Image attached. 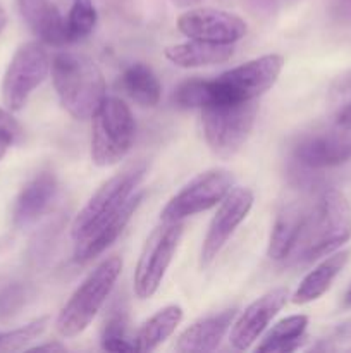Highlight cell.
<instances>
[{"mask_svg": "<svg viewBox=\"0 0 351 353\" xmlns=\"http://www.w3.org/2000/svg\"><path fill=\"white\" fill-rule=\"evenodd\" d=\"M233 54V45L212 43V41L195 40V38H189V41L171 45V47L165 48L167 61H171L178 68L184 69L222 64V62L229 61Z\"/></svg>", "mask_w": 351, "mask_h": 353, "instance_id": "obj_19", "label": "cell"}, {"mask_svg": "<svg viewBox=\"0 0 351 353\" xmlns=\"http://www.w3.org/2000/svg\"><path fill=\"white\" fill-rule=\"evenodd\" d=\"M178 7H193V6H198L202 3L203 0H172Z\"/></svg>", "mask_w": 351, "mask_h": 353, "instance_id": "obj_37", "label": "cell"}, {"mask_svg": "<svg viewBox=\"0 0 351 353\" xmlns=\"http://www.w3.org/2000/svg\"><path fill=\"white\" fill-rule=\"evenodd\" d=\"M65 345L61 343H45V345H38V347L31 348V352H65Z\"/></svg>", "mask_w": 351, "mask_h": 353, "instance_id": "obj_35", "label": "cell"}, {"mask_svg": "<svg viewBox=\"0 0 351 353\" xmlns=\"http://www.w3.org/2000/svg\"><path fill=\"white\" fill-rule=\"evenodd\" d=\"M348 259H350V252H337V254L329 255L326 261L320 262L313 271L303 278L299 283L298 290L292 295V302L295 303H310L313 300L320 299L327 290L330 288L334 279L337 278L343 268L346 265Z\"/></svg>", "mask_w": 351, "mask_h": 353, "instance_id": "obj_21", "label": "cell"}, {"mask_svg": "<svg viewBox=\"0 0 351 353\" xmlns=\"http://www.w3.org/2000/svg\"><path fill=\"white\" fill-rule=\"evenodd\" d=\"M96 21H98V14H96L93 0H72L71 10L65 19L69 43L88 37L95 30Z\"/></svg>", "mask_w": 351, "mask_h": 353, "instance_id": "obj_26", "label": "cell"}, {"mask_svg": "<svg viewBox=\"0 0 351 353\" xmlns=\"http://www.w3.org/2000/svg\"><path fill=\"white\" fill-rule=\"evenodd\" d=\"M282 65V55L268 54L222 72L217 78L210 79L213 102L258 99L275 85Z\"/></svg>", "mask_w": 351, "mask_h": 353, "instance_id": "obj_8", "label": "cell"}, {"mask_svg": "<svg viewBox=\"0 0 351 353\" xmlns=\"http://www.w3.org/2000/svg\"><path fill=\"white\" fill-rule=\"evenodd\" d=\"M19 12L38 41L50 47L69 43L67 26L61 10L52 0H17Z\"/></svg>", "mask_w": 351, "mask_h": 353, "instance_id": "obj_15", "label": "cell"}, {"mask_svg": "<svg viewBox=\"0 0 351 353\" xmlns=\"http://www.w3.org/2000/svg\"><path fill=\"white\" fill-rule=\"evenodd\" d=\"M147 169L148 164L143 159L129 162L93 193L71 226V236L74 243L88 236L100 224L109 221L123 209L124 203L136 193V188L147 174Z\"/></svg>", "mask_w": 351, "mask_h": 353, "instance_id": "obj_5", "label": "cell"}, {"mask_svg": "<svg viewBox=\"0 0 351 353\" xmlns=\"http://www.w3.org/2000/svg\"><path fill=\"white\" fill-rule=\"evenodd\" d=\"M50 71L62 107L74 119H93L105 100V79L95 61L76 52H58Z\"/></svg>", "mask_w": 351, "mask_h": 353, "instance_id": "obj_2", "label": "cell"}, {"mask_svg": "<svg viewBox=\"0 0 351 353\" xmlns=\"http://www.w3.org/2000/svg\"><path fill=\"white\" fill-rule=\"evenodd\" d=\"M57 193V178L52 171L34 174L17 195L12 210V221L17 228H26L36 223L50 207Z\"/></svg>", "mask_w": 351, "mask_h": 353, "instance_id": "obj_17", "label": "cell"}, {"mask_svg": "<svg viewBox=\"0 0 351 353\" xmlns=\"http://www.w3.org/2000/svg\"><path fill=\"white\" fill-rule=\"evenodd\" d=\"M12 143H14L12 138L6 137V134H0V161H2V157L6 155V152H7V148H9Z\"/></svg>", "mask_w": 351, "mask_h": 353, "instance_id": "obj_36", "label": "cell"}, {"mask_svg": "<svg viewBox=\"0 0 351 353\" xmlns=\"http://www.w3.org/2000/svg\"><path fill=\"white\" fill-rule=\"evenodd\" d=\"M176 105L182 109H202L213 102V93L210 79L193 78L181 83L174 93Z\"/></svg>", "mask_w": 351, "mask_h": 353, "instance_id": "obj_27", "label": "cell"}, {"mask_svg": "<svg viewBox=\"0 0 351 353\" xmlns=\"http://www.w3.org/2000/svg\"><path fill=\"white\" fill-rule=\"evenodd\" d=\"M308 317L306 316H289L279 321L258 345V352H292L299 347L303 340Z\"/></svg>", "mask_w": 351, "mask_h": 353, "instance_id": "obj_24", "label": "cell"}, {"mask_svg": "<svg viewBox=\"0 0 351 353\" xmlns=\"http://www.w3.org/2000/svg\"><path fill=\"white\" fill-rule=\"evenodd\" d=\"M26 296V288L23 285H17V283L0 290V319L16 314L24 305Z\"/></svg>", "mask_w": 351, "mask_h": 353, "instance_id": "obj_29", "label": "cell"}, {"mask_svg": "<svg viewBox=\"0 0 351 353\" xmlns=\"http://www.w3.org/2000/svg\"><path fill=\"white\" fill-rule=\"evenodd\" d=\"M234 176L226 169H209L202 174L195 176L188 185L182 186L167 202L160 212V221L164 223H178L191 217L195 214L205 212L217 203L222 202L224 196L233 190Z\"/></svg>", "mask_w": 351, "mask_h": 353, "instance_id": "obj_10", "label": "cell"}, {"mask_svg": "<svg viewBox=\"0 0 351 353\" xmlns=\"http://www.w3.org/2000/svg\"><path fill=\"white\" fill-rule=\"evenodd\" d=\"M292 159L303 169L320 171L351 162V131L329 130L299 138L291 152Z\"/></svg>", "mask_w": 351, "mask_h": 353, "instance_id": "obj_12", "label": "cell"}, {"mask_svg": "<svg viewBox=\"0 0 351 353\" xmlns=\"http://www.w3.org/2000/svg\"><path fill=\"white\" fill-rule=\"evenodd\" d=\"M306 212H308V209H305L298 202H291L282 207V210L275 217L270 240H268L267 254L272 261H288L292 247L298 240L299 230H301Z\"/></svg>", "mask_w": 351, "mask_h": 353, "instance_id": "obj_20", "label": "cell"}, {"mask_svg": "<svg viewBox=\"0 0 351 353\" xmlns=\"http://www.w3.org/2000/svg\"><path fill=\"white\" fill-rule=\"evenodd\" d=\"M136 133L133 112L116 97H105L93 116L92 161L100 168L117 164L129 154Z\"/></svg>", "mask_w": 351, "mask_h": 353, "instance_id": "obj_6", "label": "cell"}, {"mask_svg": "<svg viewBox=\"0 0 351 353\" xmlns=\"http://www.w3.org/2000/svg\"><path fill=\"white\" fill-rule=\"evenodd\" d=\"M143 199H145V192L134 193V195L124 203V207L116 214V216H112L109 221L100 224V226L96 228L93 233H89L86 238L76 241L74 261L88 262L92 261V259L98 257L100 254H103V252H105L107 248H109L110 245L120 236V233H123L124 228L127 226L131 217L134 216L138 207L141 205Z\"/></svg>", "mask_w": 351, "mask_h": 353, "instance_id": "obj_16", "label": "cell"}, {"mask_svg": "<svg viewBox=\"0 0 351 353\" xmlns=\"http://www.w3.org/2000/svg\"><path fill=\"white\" fill-rule=\"evenodd\" d=\"M288 288H274L250 303L231 327V345L236 350H248L267 330L270 321L281 312L288 302Z\"/></svg>", "mask_w": 351, "mask_h": 353, "instance_id": "obj_14", "label": "cell"}, {"mask_svg": "<svg viewBox=\"0 0 351 353\" xmlns=\"http://www.w3.org/2000/svg\"><path fill=\"white\" fill-rule=\"evenodd\" d=\"M330 99L337 100V102L351 100V69L344 72V74L337 76L336 81L332 83V86H330Z\"/></svg>", "mask_w": 351, "mask_h": 353, "instance_id": "obj_31", "label": "cell"}, {"mask_svg": "<svg viewBox=\"0 0 351 353\" xmlns=\"http://www.w3.org/2000/svg\"><path fill=\"white\" fill-rule=\"evenodd\" d=\"M346 305L351 307V290L348 292V295H346Z\"/></svg>", "mask_w": 351, "mask_h": 353, "instance_id": "obj_38", "label": "cell"}, {"mask_svg": "<svg viewBox=\"0 0 351 353\" xmlns=\"http://www.w3.org/2000/svg\"><path fill=\"white\" fill-rule=\"evenodd\" d=\"M296 2H298V0H246L248 7H250L255 14H265V16L279 12V10L286 9V7L292 6V3Z\"/></svg>", "mask_w": 351, "mask_h": 353, "instance_id": "obj_30", "label": "cell"}, {"mask_svg": "<svg viewBox=\"0 0 351 353\" xmlns=\"http://www.w3.org/2000/svg\"><path fill=\"white\" fill-rule=\"evenodd\" d=\"M178 30L184 37L212 43L233 45L246 34V23L240 16L222 9L195 7L178 17Z\"/></svg>", "mask_w": 351, "mask_h": 353, "instance_id": "obj_13", "label": "cell"}, {"mask_svg": "<svg viewBox=\"0 0 351 353\" xmlns=\"http://www.w3.org/2000/svg\"><path fill=\"white\" fill-rule=\"evenodd\" d=\"M182 321V309L179 305H167L151 316L141 326L134 338V350L151 352L164 343Z\"/></svg>", "mask_w": 351, "mask_h": 353, "instance_id": "obj_23", "label": "cell"}, {"mask_svg": "<svg viewBox=\"0 0 351 353\" xmlns=\"http://www.w3.org/2000/svg\"><path fill=\"white\" fill-rule=\"evenodd\" d=\"M50 72L45 45L41 41H28L21 45L10 59L2 79V99L7 109L16 112L26 105L31 93L45 81Z\"/></svg>", "mask_w": 351, "mask_h": 353, "instance_id": "obj_9", "label": "cell"}, {"mask_svg": "<svg viewBox=\"0 0 351 353\" xmlns=\"http://www.w3.org/2000/svg\"><path fill=\"white\" fill-rule=\"evenodd\" d=\"M182 233H184L182 221L178 223L160 221V226L155 228L147 238L134 271V293L138 299H150L160 288Z\"/></svg>", "mask_w": 351, "mask_h": 353, "instance_id": "obj_7", "label": "cell"}, {"mask_svg": "<svg viewBox=\"0 0 351 353\" xmlns=\"http://www.w3.org/2000/svg\"><path fill=\"white\" fill-rule=\"evenodd\" d=\"M120 88L141 107H155L160 102L162 85L150 65L134 62L120 74Z\"/></svg>", "mask_w": 351, "mask_h": 353, "instance_id": "obj_22", "label": "cell"}, {"mask_svg": "<svg viewBox=\"0 0 351 353\" xmlns=\"http://www.w3.org/2000/svg\"><path fill=\"white\" fill-rule=\"evenodd\" d=\"M251 207H253V193L248 188L233 186V190L224 196L215 216L210 221L209 231L203 240L202 254H200L202 268H209L215 261L236 228L246 219Z\"/></svg>", "mask_w": 351, "mask_h": 353, "instance_id": "obj_11", "label": "cell"}, {"mask_svg": "<svg viewBox=\"0 0 351 353\" xmlns=\"http://www.w3.org/2000/svg\"><path fill=\"white\" fill-rule=\"evenodd\" d=\"M336 123L339 128H344V130L351 131V102L346 103V105L337 112Z\"/></svg>", "mask_w": 351, "mask_h": 353, "instance_id": "obj_34", "label": "cell"}, {"mask_svg": "<svg viewBox=\"0 0 351 353\" xmlns=\"http://www.w3.org/2000/svg\"><path fill=\"white\" fill-rule=\"evenodd\" d=\"M351 238V205L337 190H326L306 212L288 261L312 262L332 254Z\"/></svg>", "mask_w": 351, "mask_h": 353, "instance_id": "obj_1", "label": "cell"}, {"mask_svg": "<svg viewBox=\"0 0 351 353\" xmlns=\"http://www.w3.org/2000/svg\"><path fill=\"white\" fill-rule=\"evenodd\" d=\"M48 323V317L31 321L26 326H21L17 330L0 333V352H19L24 350L33 340H36L45 331Z\"/></svg>", "mask_w": 351, "mask_h": 353, "instance_id": "obj_28", "label": "cell"}, {"mask_svg": "<svg viewBox=\"0 0 351 353\" xmlns=\"http://www.w3.org/2000/svg\"><path fill=\"white\" fill-rule=\"evenodd\" d=\"M102 348L107 352H133L134 343L127 338V316L126 310L119 305H114L110 310L109 319L102 327V338H100Z\"/></svg>", "mask_w": 351, "mask_h": 353, "instance_id": "obj_25", "label": "cell"}, {"mask_svg": "<svg viewBox=\"0 0 351 353\" xmlns=\"http://www.w3.org/2000/svg\"><path fill=\"white\" fill-rule=\"evenodd\" d=\"M258 114V99L224 100L202 107L203 137L210 150L222 159L240 152L250 137Z\"/></svg>", "mask_w": 351, "mask_h": 353, "instance_id": "obj_4", "label": "cell"}, {"mask_svg": "<svg viewBox=\"0 0 351 353\" xmlns=\"http://www.w3.org/2000/svg\"><path fill=\"white\" fill-rule=\"evenodd\" d=\"M2 17H6V14H3V10L0 9V19H2Z\"/></svg>", "mask_w": 351, "mask_h": 353, "instance_id": "obj_39", "label": "cell"}, {"mask_svg": "<svg viewBox=\"0 0 351 353\" xmlns=\"http://www.w3.org/2000/svg\"><path fill=\"white\" fill-rule=\"evenodd\" d=\"M123 271V261L117 255L100 262L88 278L76 288L55 321V327L64 338L81 334L92 324L107 302Z\"/></svg>", "mask_w": 351, "mask_h": 353, "instance_id": "obj_3", "label": "cell"}, {"mask_svg": "<svg viewBox=\"0 0 351 353\" xmlns=\"http://www.w3.org/2000/svg\"><path fill=\"white\" fill-rule=\"evenodd\" d=\"M332 16L336 17L339 23L351 24V0H334Z\"/></svg>", "mask_w": 351, "mask_h": 353, "instance_id": "obj_33", "label": "cell"}, {"mask_svg": "<svg viewBox=\"0 0 351 353\" xmlns=\"http://www.w3.org/2000/svg\"><path fill=\"white\" fill-rule=\"evenodd\" d=\"M236 310H226V312L215 314V316L205 317V319L198 321L188 330L181 333V336L176 341V350L181 353L189 352H213L222 341L224 334L233 324Z\"/></svg>", "mask_w": 351, "mask_h": 353, "instance_id": "obj_18", "label": "cell"}, {"mask_svg": "<svg viewBox=\"0 0 351 353\" xmlns=\"http://www.w3.org/2000/svg\"><path fill=\"white\" fill-rule=\"evenodd\" d=\"M0 134H6V137L12 138L14 143L19 141V138L23 137V130L17 124V121L3 109H0Z\"/></svg>", "mask_w": 351, "mask_h": 353, "instance_id": "obj_32", "label": "cell"}]
</instances>
